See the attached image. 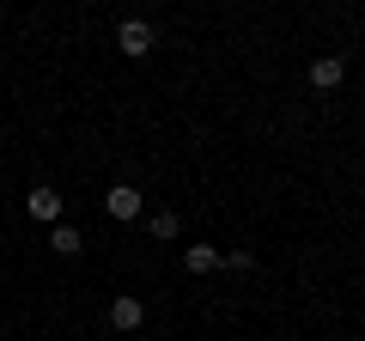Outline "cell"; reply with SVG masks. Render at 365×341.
I'll return each mask as SVG.
<instances>
[{
	"label": "cell",
	"mask_w": 365,
	"mask_h": 341,
	"mask_svg": "<svg viewBox=\"0 0 365 341\" xmlns=\"http://www.w3.org/2000/svg\"><path fill=\"white\" fill-rule=\"evenodd\" d=\"M49 244H55V256H79V250H86V238H79L73 225L61 220V225H55V232H49Z\"/></svg>",
	"instance_id": "52a82bcc"
},
{
	"label": "cell",
	"mask_w": 365,
	"mask_h": 341,
	"mask_svg": "<svg viewBox=\"0 0 365 341\" xmlns=\"http://www.w3.org/2000/svg\"><path fill=\"white\" fill-rule=\"evenodd\" d=\"M116 49L122 55H146L153 49V25H146V19H128V25L116 31Z\"/></svg>",
	"instance_id": "7a4b0ae2"
},
{
	"label": "cell",
	"mask_w": 365,
	"mask_h": 341,
	"mask_svg": "<svg viewBox=\"0 0 365 341\" xmlns=\"http://www.w3.org/2000/svg\"><path fill=\"white\" fill-rule=\"evenodd\" d=\"M177 232H182V220H177L170 208H158V213H153V238H177Z\"/></svg>",
	"instance_id": "ba28073f"
},
{
	"label": "cell",
	"mask_w": 365,
	"mask_h": 341,
	"mask_svg": "<svg viewBox=\"0 0 365 341\" xmlns=\"http://www.w3.org/2000/svg\"><path fill=\"white\" fill-rule=\"evenodd\" d=\"M341 73H347V61H341V55H323V61L311 67V86H317V92H335Z\"/></svg>",
	"instance_id": "277c9868"
},
{
	"label": "cell",
	"mask_w": 365,
	"mask_h": 341,
	"mask_svg": "<svg viewBox=\"0 0 365 341\" xmlns=\"http://www.w3.org/2000/svg\"><path fill=\"white\" fill-rule=\"evenodd\" d=\"M104 208H110V220H140V189L116 183V189L104 195Z\"/></svg>",
	"instance_id": "3957f363"
},
{
	"label": "cell",
	"mask_w": 365,
	"mask_h": 341,
	"mask_svg": "<svg viewBox=\"0 0 365 341\" xmlns=\"http://www.w3.org/2000/svg\"><path fill=\"white\" fill-rule=\"evenodd\" d=\"M220 263H225V256L213 244H189V250H182V268H189V275H207V268H220Z\"/></svg>",
	"instance_id": "8992f818"
},
{
	"label": "cell",
	"mask_w": 365,
	"mask_h": 341,
	"mask_svg": "<svg viewBox=\"0 0 365 341\" xmlns=\"http://www.w3.org/2000/svg\"><path fill=\"white\" fill-rule=\"evenodd\" d=\"M140 323H146V305L134 299V292L110 299V329H122V335H128V329H140Z\"/></svg>",
	"instance_id": "6da1fadb"
},
{
	"label": "cell",
	"mask_w": 365,
	"mask_h": 341,
	"mask_svg": "<svg viewBox=\"0 0 365 341\" xmlns=\"http://www.w3.org/2000/svg\"><path fill=\"white\" fill-rule=\"evenodd\" d=\"M25 208L37 213V220H49V225H61V195H55V189H31V195H25Z\"/></svg>",
	"instance_id": "5b68a950"
}]
</instances>
